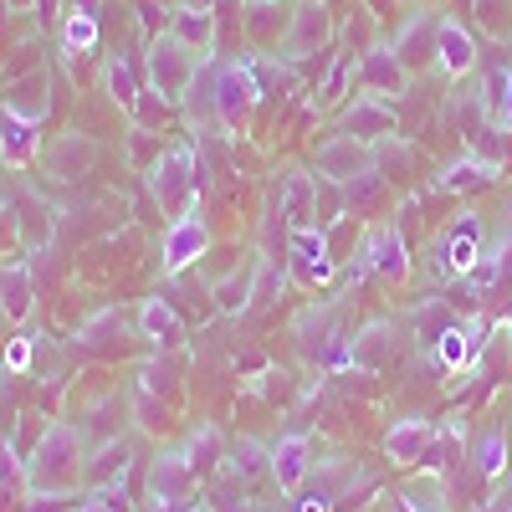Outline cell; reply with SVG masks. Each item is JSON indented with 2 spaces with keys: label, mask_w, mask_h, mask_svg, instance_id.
Segmentation results:
<instances>
[{
  "label": "cell",
  "mask_w": 512,
  "mask_h": 512,
  "mask_svg": "<svg viewBox=\"0 0 512 512\" xmlns=\"http://www.w3.org/2000/svg\"><path fill=\"white\" fill-rule=\"evenodd\" d=\"M318 231H328V226H338L349 216V195H344V185H333V180H318Z\"/></svg>",
  "instance_id": "33"
},
{
  "label": "cell",
  "mask_w": 512,
  "mask_h": 512,
  "mask_svg": "<svg viewBox=\"0 0 512 512\" xmlns=\"http://www.w3.org/2000/svg\"><path fill=\"white\" fill-rule=\"evenodd\" d=\"M262 98L267 93H262V82H256V67H246V62H226L216 72V82H210V113H216V123L226 134H246V123H251Z\"/></svg>",
  "instance_id": "3"
},
{
  "label": "cell",
  "mask_w": 512,
  "mask_h": 512,
  "mask_svg": "<svg viewBox=\"0 0 512 512\" xmlns=\"http://www.w3.org/2000/svg\"><path fill=\"white\" fill-rule=\"evenodd\" d=\"M77 431L72 425H47L36 456L26 461V482L31 492H72V482L82 477V461H77Z\"/></svg>",
  "instance_id": "2"
},
{
  "label": "cell",
  "mask_w": 512,
  "mask_h": 512,
  "mask_svg": "<svg viewBox=\"0 0 512 512\" xmlns=\"http://www.w3.org/2000/svg\"><path fill=\"white\" fill-rule=\"evenodd\" d=\"M400 62L405 67H420L425 57H436V21L431 16H415L410 26H405V36H400Z\"/></svg>",
  "instance_id": "27"
},
{
  "label": "cell",
  "mask_w": 512,
  "mask_h": 512,
  "mask_svg": "<svg viewBox=\"0 0 512 512\" xmlns=\"http://www.w3.org/2000/svg\"><path fill=\"white\" fill-rule=\"evenodd\" d=\"M93 47H98L93 11H67V21H62V52L67 57H82V52H93Z\"/></svg>",
  "instance_id": "31"
},
{
  "label": "cell",
  "mask_w": 512,
  "mask_h": 512,
  "mask_svg": "<svg viewBox=\"0 0 512 512\" xmlns=\"http://www.w3.org/2000/svg\"><path fill=\"white\" fill-rule=\"evenodd\" d=\"M482 241H487V226L477 221V216H461L451 231H446V267H451V277H472L477 272V262H482Z\"/></svg>",
  "instance_id": "14"
},
{
  "label": "cell",
  "mask_w": 512,
  "mask_h": 512,
  "mask_svg": "<svg viewBox=\"0 0 512 512\" xmlns=\"http://www.w3.org/2000/svg\"><path fill=\"white\" fill-rule=\"evenodd\" d=\"M200 52H190L175 31H159L149 36V52H144V67H149V93H159L164 103H180L190 93V82L200 72Z\"/></svg>",
  "instance_id": "1"
},
{
  "label": "cell",
  "mask_w": 512,
  "mask_h": 512,
  "mask_svg": "<svg viewBox=\"0 0 512 512\" xmlns=\"http://www.w3.org/2000/svg\"><path fill=\"white\" fill-rule=\"evenodd\" d=\"M313 472V446H308V436H282L277 446H272V477H277V487L292 497L297 487H303V477Z\"/></svg>",
  "instance_id": "16"
},
{
  "label": "cell",
  "mask_w": 512,
  "mask_h": 512,
  "mask_svg": "<svg viewBox=\"0 0 512 512\" xmlns=\"http://www.w3.org/2000/svg\"><path fill=\"white\" fill-rule=\"evenodd\" d=\"M77 512H113V507H108V497H93L88 507H77Z\"/></svg>",
  "instance_id": "42"
},
{
  "label": "cell",
  "mask_w": 512,
  "mask_h": 512,
  "mask_svg": "<svg viewBox=\"0 0 512 512\" xmlns=\"http://www.w3.org/2000/svg\"><path fill=\"white\" fill-rule=\"evenodd\" d=\"M477 472H482V482H502L507 477V436L502 431H487L477 441Z\"/></svg>",
  "instance_id": "32"
},
{
  "label": "cell",
  "mask_w": 512,
  "mask_h": 512,
  "mask_svg": "<svg viewBox=\"0 0 512 512\" xmlns=\"http://www.w3.org/2000/svg\"><path fill=\"white\" fill-rule=\"evenodd\" d=\"M328 507H333V497H328V492H313V497L297 502V512H328Z\"/></svg>",
  "instance_id": "40"
},
{
  "label": "cell",
  "mask_w": 512,
  "mask_h": 512,
  "mask_svg": "<svg viewBox=\"0 0 512 512\" xmlns=\"http://www.w3.org/2000/svg\"><path fill=\"white\" fill-rule=\"evenodd\" d=\"M287 251H292V272L303 277L308 287H328L333 272H338V256L328 246V231L308 226V231H292L287 236Z\"/></svg>",
  "instance_id": "9"
},
{
  "label": "cell",
  "mask_w": 512,
  "mask_h": 512,
  "mask_svg": "<svg viewBox=\"0 0 512 512\" xmlns=\"http://www.w3.org/2000/svg\"><path fill=\"white\" fill-rule=\"evenodd\" d=\"M6 369H11V374L31 369V333H16L11 344H6Z\"/></svg>",
  "instance_id": "39"
},
{
  "label": "cell",
  "mask_w": 512,
  "mask_h": 512,
  "mask_svg": "<svg viewBox=\"0 0 512 512\" xmlns=\"http://www.w3.org/2000/svg\"><path fill=\"white\" fill-rule=\"evenodd\" d=\"M128 472V446L118 441V446H108L93 466H88V482H98V487H108V482H118Z\"/></svg>",
  "instance_id": "35"
},
{
  "label": "cell",
  "mask_w": 512,
  "mask_h": 512,
  "mask_svg": "<svg viewBox=\"0 0 512 512\" xmlns=\"http://www.w3.org/2000/svg\"><path fill=\"white\" fill-rule=\"evenodd\" d=\"M364 267L379 272L384 282H405V277H410V246H405V236H400L395 226L374 231L369 246H364Z\"/></svg>",
  "instance_id": "13"
},
{
  "label": "cell",
  "mask_w": 512,
  "mask_h": 512,
  "mask_svg": "<svg viewBox=\"0 0 512 512\" xmlns=\"http://www.w3.org/2000/svg\"><path fill=\"white\" fill-rule=\"evenodd\" d=\"M487 98H492V123H497V128H512V67L492 82Z\"/></svg>",
  "instance_id": "36"
},
{
  "label": "cell",
  "mask_w": 512,
  "mask_h": 512,
  "mask_svg": "<svg viewBox=\"0 0 512 512\" xmlns=\"http://www.w3.org/2000/svg\"><path fill=\"white\" fill-rule=\"evenodd\" d=\"M195 466H190V456H159L154 461V472H149V492H154V502H190V492H195Z\"/></svg>",
  "instance_id": "17"
},
{
  "label": "cell",
  "mask_w": 512,
  "mask_h": 512,
  "mask_svg": "<svg viewBox=\"0 0 512 512\" xmlns=\"http://www.w3.org/2000/svg\"><path fill=\"white\" fill-rule=\"evenodd\" d=\"M328 36H333L328 6H323V0H303V6L292 11V26H287V41H282V57L303 62V57H313V52L323 47Z\"/></svg>",
  "instance_id": "10"
},
{
  "label": "cell",
  "mask_w": 512,
  "mask_h": 512,
  "mask_svg": "<svg viewBox=\"0 0 512 512\" xmlns=\"http://www.w3.org/2000/svg\"><path fill=\"white\" fill-rule=\"evenodd\" d=\"M318 175H292L287 185H282V205H277V216L292 226V231H308V226H318Z\"/></svg>",
  "instance_id": "18"
},
{
  "label": "cell",
  "mask_w": 512,
  "mask_h": 512,
  "mask_svg": "<svg viewBox=\"0 0 512 512\" xmlns=\"http://www.w3.org/2000/svg\"><path fill=\"white\" fill-rule=\"evenodd\" d=\"M436 67L451 82H461L466 72L477 67V41H472V31H466L456 16H436Z\"/></svg>",
  "instance_id": "11"
},
{
  "label": "cell",
  "mask_w": 512,
  "mask_h": 512,
  "mask_svg": "<svg viewBox=\"0 0 512 512\" xmlns=\"http://www.w3.org/2000/svg\"><path fill=\"white\" fill-rule=\"evenodd\" d=\"M31 303H36V292H31V267L16 262L0 272V313H6L11 323H26L31 318Z\"/></svg>",
  "instance_id": "23"
},
{
  "label": "cell",
  "mask_w": 512,
  "mask_h": 512,
  "mask_svg": "<svg viewBox=\"0 0 512 512\" xmlns=\"http://www.w3.org/2000/svg\"><path fill=\"white\" fill-rule=\"evenodd\" d=\"M349 82H354V57L344 52V57H333V72H328V82L318 88V108H333L338 98L349 93Z\"/></svg>",
  "instance_id": "34"
},
{
  "label": "cell",
  "mask_w": 512,
  "mask_h": 512,
  "mask_svg": "<svg viewBox=\"0 0 512 512\" xmlns=\"http://www.w3.org/2000/svg\"><path fill=\"white\" fill-rule=\"evenodd\" d=\"M36 154H41V123H21V118H11V123H6V134H0V159H6L11 169H26Z\"/></svg>",
  "instance_id": "26"
},
{
  "label": "cell",
  "mask_w": 512,
  "mask_h": 512,
  "mask_svg": "<svg viewBox=\"0 0 512 512\" xmlns=\"http://www.w3.org/2000/svg\"><path fill=\"white\" fill-rule=\"evenodd\" d=\"M477 21H487L492 36H507L512 31V21L502 16V0H477Z\"/></svg>",
  "instance_id": "38"
},
{
  "label": "cell",
  "mask_w": 512,
  "mask_h": 512,
  "mask_svg": "<svg viewBox=\"0 0 512 512\" xmlns=\"http://www.w3.org/2000/svg\"><path fill=\"white\" fill-rule=\"evenodd\" d=\"M472 333H466V328H456V323H446L441 333H436V349H431V359L441 364V369H466V364H472Z\"/></svg>",
  "instance_id": "28"
},
{
  "label": "cell",
  "mask_w": 512,
  "mask_h": 512,
  "mask_svg": "<svg viewBox=\"0 0 512 512\" xmlns=\"http://www.w3.org/2000/svg\"><path fill=\"white\" fill-rule=\"evenodd\" d=\"M221 461H226V441H221V431H216V425H200L195 441H190V466H195V477H210Z\"/></svg>",
  "instance_id": "30"
},
{
  "label": "cell",
  "mask_w": 512,
  "mask_h": 512,
  "mask_svg": "<svg viewBox=\"0 0 512 512\" xmlns=\"http://www.w3.org/2000/svg\"><path fill=\"white\" fill-rule=\"evenodd\" d=\"M497 175H502L497 164H487V159H477V154H466V159H456L451 169H441V175H436V190H441V195H472V190L492 185Z\"/></svg>",
  "instance_id": "22"
},
{
  "label": "cell",
  "mask_w": 512,
  "mask_h": 512,
  "mask_svg": "<svg viewBox=\"0 0 512 512\" xmlns=\"http://www.w3.org/2000/svg\"><path fill=\"white\" fill-rule=\"evenodd\" d=\"M354 88L369 93V98H384V103H395L410 93V67L400 62L395 47H369L359 62H354Z\"/></svg>",
  "instance_id": "5"
},
{
  "label": "cell",
  "mask_w": 512,
  "mask_h": 512,
  "mask_svg": "<svg viewBox=\"0 0 512 512\" xmlns=\"http://www.w3.org/2000/svg\"><path fill=\"white\" fill-rule=\"evenodd\" d=\"M369 169H374V154H369V144H359L354 134H333V139L313 154V175H318V180H333V185H349V180L369 175Z\"/></svg>",
  "instance_id": "8"
},
{
  "label": "cell",
  "mask_w": 512,
  "mask_h": 512,
  "mask_svg": "<svg viewBox=\"0 0 512 512\" xmlns=\"http://www.w3.org/2000/svg\"><path fill=\"white\" fill-rule=\"evenodd\" d=\"M205 251H210V226H205V216H200V205H190L180 221H169V231H164V241H159V267H164L169 277H180L190 262H200Z\"/></svg>",
  "instance_id": "6"
},
{
  "label": "cell",
  "mask_w": 512,
  "mask_h": 512,
  "mask_svg": "<svg viewBox=\"0 0 512 512\" xmlns=\"http://www.w3.org/2000/svg\"><path fill=\"white\" fill-rule=\"evenodd\" d=\"M436 431H431V420H400L390 425V436H384V456H390L395 466H425V451H431Z\"/></svg>",
  "instance_id": "15"
},
{
  "label": "cell",
  "mask_w": 512,
  "mask_h": 512,
  "mask_svg": "<svg viewBox=\"0 0 512 512\" xmlns=\"http://www.w3.org/2000/svg\"><path fill=\"white\" fill-rule=\"evenodd\" d=\"M139 328H144V338H154L159 349H175L180 338H185V323L175 318V308H169L164 297H144V308H139Z\"/></svg>",
  "instance_id": "24"
},
{
  "label": "cell",
  "mask_w": 512,
  "mask_h": 512,
  "mask_svg": "<svg viewBox=\"0 0 512 512\" xmlns=\"http://www.w3.org/2000/svg\"><path fill=\"white\" fill-rule=\"evenodd\" d=\"M93 159H98V144L93 139H82V134H62L52 149H47V169L57 180H82L93 169Z\"/></svg>",
  "instance_id": "19"
},
{
  "label": "cell",
  "mask_w": 512,
  "mask_h": 512,
  "mask_svg": "<svg viewBox=\"0 0 512 512\" xmlns=\"http://www.w3.org/2000/svg\"><path fill=\"white\" fill-rule=\"evenodd\" d=\"M236 456H241V472H256V456H262V451H256L251 441H241V446H236Z\"/></svg>",
  "instance_id": "41"
},
{
  "label": "cell",
  "mask_w": 512,
  "mask_h": 512,
  "mask_svg": "<svg viewBox=\"0 0 512 512\" xmlns=\"http://www.w3.org/2000/svg\"><path fill=\"white\" fill-rule=\"evenodd\" d=\"M195 175H200V164H195V149H190V144H175V149L159 154V164L149 169V190H154V200H159L164 216L180 221L190 205H200Z\"/></svg>",
  "instance_id": "4"
},
{
  "label": "cell",
  "mask_w": 512,
  "mask_h": 512,
  "mask_svg": "<svg viewBox=\"0 0 512 512\" xmlns=\"http://www.w3.org/2000/svg\"><path fill=\"white\" fill-rule=\"evenodd\" d=\"M0 108H6L11 118H21V123H41L47 118V108H52V77L47 72H26V77H16L6 93H0Z\"/></svg>",
  "instance_id": "12"
},
{
  "label": "cell",
  "mask_w": 512,
  "mask_h": 512,
  "mask_svg": "<svg viewBox=\"0 0 512 512\" xmlns=\"http://www.w3.org/2000/svg\"><path fill=\"white\" fill-rule=\"evenodd\" d=\"M169 31H175L190 52L210 57L216 52V11H205V6H175V21H169Z\"/></svg>",
  "instance_id": "21"
},
{
  "label": "cell",
  "mask_w": 512,
  "mask_h": 512,
  "mask_svg": "<svg viewBox=\"0 0 512 512\" xmlns=\"http://www.w3.org/2000/svg\"><path fill=\"white\" fill-rule=\"evenodd\" d=\"M251 297H256V262H246L241 272H226V277L216 282V313L236 318V313L251 308Z\"/></svg>",
  "instance_id": "25"
},
{
  "label": "cell",
  "mask_w": 512,
  "mask_h": 512,
  "mask_svg": "<svg viewBox=\"0 0 512 512\" xmlns=\"http://www.w3.org/2000/svg\"><path fill=\"white\" fill-rule=\"evenodd\" d=\"M395 349H400V333L390 328V323H369L359 338H354V349H349V359L364 369V374H379L384 364L395 359Z\"/></svg>",
  "instance_id": "20"
},
{
  "label": "cell",
  "mask_w": 512,
  "mask_h": 512,
  "mask_svg": "<svg viewBox=\"0 0 512 512\" xmlns=\"http://www.w3.org/2000/svg\"><path fill=\"white\" fill-rule=\"evenodd\" d=\"M497 277H502V251H482V262H477V272H472V287L487 292Z\"/></svg>",
  "instance_id": "37"
},
{
  "label": "cell",
  "mask_w": 512,
  "mask_h": 512,
  "mask_svg": "<svg viewBox=\"0 0 512 512\" xmlns=\"http://www.w3.org/2000/svg\"><path fill=\"white\" fill-rule=\"evenodd\" d=\"M103 82H108V93H113V103H118L123 113H134V108H139L144 88H139L134 67H128L123 57H108V67H103Z\"/></svg>",
  "instance_id": "29"
},
{
  "label": "cell",
  "mask_w": 512,
  "mask_h": 512,
  "mask_svg": "<svg viewBox=\"0 0 512 512\" xmlns=\"http://www.w3.org/2000/svg\"><path fill=\"white\" fill-rule=\"evenodd\" d=\"M338 128H344V134H354L359 144H390L395 128H400V113H395V103L359 93L344 113H338Z\"/></svg>",
  "instance_id": "7"
}]
</instances>
